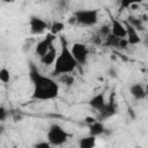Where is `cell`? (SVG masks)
I'll return each mask as SVG.
<instances>
[{
  "label": "cell",
  "mask_w": 148,
  "mask_h": 148,
  "mask_svg": "<svg viewBox=\"0 0 148 148\" xmlns=\"http://www.w3.org/2000/svg\"><path fill=\"white\" fill-rule=\"evenodd\" d=\"M30 80L34 86L32 98L39 101L53 99L59 95V84L51 77L39 73L34 64H30Z\"/></svg>",
  "instance_id": "1"
},
{
  "label": "cell",
  "mask_w": 148,
  "mask_h": 148,
  "mask_svg": "<svg viewBox=\"0 0 148 148\" xmlns=\"http://www.w3.org/2000/svg\"><path fill=\"white\" fill-rule=\"evenodd\" d=\"M60 53L57 56V59L54 61V68L52 71V75H66L75 71V68L79 66L76 60L73 58L71 50L68 47L67 40L64 36H60Z\"/></svg>",
  "instance_id": "2"
},
{
  "label": "cell",
  "mask_w": 148,
  "mask_h": 148,
  "mask_svg": "<svg viewBox=\"0 0 148 148\" xmlns=\"http://www.w3.org/2000/svg\"><path fill=\"white\" fill-rule=\"evenodd\" d=\"M46 138L51 146H61L67 141L68 134L59 124H52L49 127Z\"/></svg>",
  "instance_id": "3"
},
{
  "label": "cell",
  "mask_w": 148,
  "mask_h": 148,
  "mask_svg": "<svg viewBox=\"0 0 148 148\" xmlns=\"http://www.w3.org/2000/svg\"><path fill=\"white\" fill-rule=\"evenodd\" d=\"M74 17L76 22L82 25H94L98 21V12L97 9H80L74 13Z\"/></svg>",
  "instance_id": "4"
},
{
  "label": "cell",
  "mask_w": 148,
  "mask_h": 148,
  "mask_svg": "<svg viewBox=\"0 0 148 148\" xmlns=\"http://www.w3.org/2000/svg\"><path fill=\"white\" fill-rule=\"evenodd\" d=\"M69 50H71L73 58L76 60L79 65H83L87 62L89 51H88V47L83 43H74Z\"/></svg>",
  "instance_id": "5"
},
{
  "label": "cell",
  "mask_w": 148,
  "mask_h": 148,
  "mask_svg": "<svg viewBox=\"0 0 148 148\" xmlns=\"http://www.w3.org/2000/svg\"><path fill=\"white\" fill-rule=\"evenodd\" d=\"M56 38H57L56 35H52L51 32H49V34H46V36L42 40H39L37 43V45H36V53L39 56V58L43 57L49 51V49L53 45V42L56 40Z\"/></svg>",
  "instance_id": "6"
},
{
  "label": "cell",
  "mask_w": 148,
  "mask_h": 148,
  "mask_svg": "<svg viewBox=\"0 0 148 148\" xmlns=\"http://www.w3.org/2000/svg\"><path fill=\"white\" fill-rule=\"evenodd\" d=\"M29 25H30V31H31L32 35H40L46 29L50 28V25L43 18L37 17V16H31L30 17Z\"/></svg>",
  "instance_id": "7"
},
{
  "label": "cell",
  "mask_w": 148,
  "mask_h": 148,
  "mask_svg": "<svg viewBox=\"0 0 148 148\" xmlns=\"http://www.w3.org/2000/svg\"><path fill=\"white\" fill-rule=\"evenodd\" d=\"M125 29H126V39H127V43L128 45H138L141 43V37L139 36L138 31L131 25L128 24L127 22H124L123 23Z\"/></svg>",
  "instance_id": "8"
},
{
  "label": "cell",
  "mask_w": 148,
  "mask_h": 148,
  "mask_svg": "<svg viewBox=\"0 0 148 148\" xmlns=\"http://www.w3.org/2000/svg\"><path fill=\"white\" fill-rule=\"evenodd\" d=\"M110 34L117 38H126V29H125L124 24L120 21H118L117 18L111 20Z\"/></svg>",
  "instance_id": "9"
},
{
  "label": "cell",
  "mask_w": 148,
  "mask_h": 148,
  "mask_svg": "<svg viewBox=\"0 0 148 148\" xmlns=\"http://www.w3.org/2000/svg\"><path fill=\"white\" fill-rule=\"evenodd\" d=\"M89 105H90L92 109H95V110H97V111L101 112V111L105 108V105H106V101H105L104 94H103V92H99V94L95 95V96L89 101Z\"/></svg>",
  "instance_id": "10"
},
{
  "label": "cell",
  "mask_w": 148,
  "mask_h": 148,
  "mask_svg": "<svg viewBox=\"0 0 148 148\" xmlns=\"http://www.w3.org/2000/svg\"><path fill=\"white\" fill-rule=\"evenodd\" d=\"M130 92L136 99H143L147 96V91L141 83H133L130 87Z\"/></svg>",
  "instance_id": "11"
},
{
  "label": "cell",
  "mask_w": 148,
  "mask_h": 148,
  "mask_svg": "<svg viewBox=\"0 0 148 148\" xmlns=\"http://www.w3.org/2000/svg\"><path fill=\"white\" fill-rule=\"evenodd\" d=\"M56 59H57V50H56V47L52 45V46L49 49V51H47L43 57H40V62H42L43 65H45V66H50V65H53V64H54Z\"/></svg>",
  "instance_id": "12"
},
{
  "label": "cell",
  "mask_w": 148,
  "mask_h": 148,
  "mask_svg": "<svg viewBox=\"0 0 148 148\" xmlns=\"http://www.w3.org/2000/svg\"><path fill=\"white\" fill-rule=\"evenodd\" d=\"M105 132V127L103 125L102 121H95L94 124L89 125V135L90 136H98V135H102L103 133Z\"/></svg>",
  "instance_id": "13"
},
{
  "label": "cell",
  "mask_w": 148,
  "mask_h": 148,
  "mask_svg": "<svg viewBox=\"0 0 148 148\" xmlns=\"http://www.w3.org/2000/svg\"><path fill=\"white\" fill-rule=\"evenodd\" d=\"M117 111V105L116 103H106L105 108L99 112V119H106L111 116H113Z\"/></svg>",
  "instance_id": "14"
},
{
  "label": "cell",
  "mask_w": 148,
  "mask_h": 148,
  "mask_svg": "<svg viewBox=\"0 0 148 148\" xmlns=\"http://www.w3.org/2000/svg\"><path fill=\"white\" fill-rule=\"evenodd\" d=\"M96 145V138L95 136H83L79 141V147L80 148H94Z\"/></svg>",
  "instance_id": "15"
},
{
  "label": "cell",
  "mask_w": 148,
  "mask_h": 148,
  "mask_svg": "<svg viewBox=\"0 0 148 148\" xmlns=\"http://www.w3.org/2000/svg\"><path fill=\"white\" fill-rule=\"evenodd\" d=\"M50 32L52 34V35H58L59 32H61L64 29H65V24L62 23V22H60V21H56V22H53L51 25H50Z\"/></svg>",
  "instance_id": "16"
},
{
  "label": "cell",
  "mask_w": 148,
  "mask_h": 148,
  "mask_svg": "<svg viewBox=\"0 0 148 148\" xmlns=\"http://www.w3.org/2000/svg\"><path fill=\"white\" fill-rule=\"evenodd\" d=\"M126 22H127L128 24H131L136 31H138V30H145V28H143V25H142V21H141L140 18H136V17H134V16H130Z\"/></svg>",
  "instance_id": "17"
},
{
  "label": "cell",
  "mask_w": 148,
  "mask_h": 148,
  "mask_svg": "<svg viewBox=\"0 0 148 148\" xmlns=\"http://www.w3.org/2000/svg\"><path fill=\"white\" fill-rule=\"evenodd\" d=\"M119 40H120V38H117V37H114V36H112V35L110 34L109 36H106L105 45H106V46H112V47H118Z\"/></svg>",
  "instance_id": "18"
},
{
  "label": "cell",
  "mask_w": 148,
  "mask_h": 148,
  "mask_svg": "<svg viewBox=\"0 0 148 148\" xmlns=\"http://www.w3.org/2000/svg\"><path fill=\"white\" fill-rule=\"evenodd\" d=\"M0 81L2 83H8L10 81V72L6 67H2L0 69Z\"/></svg>",
  "instance_id": "19"
},
{
  "label": "cell",
  "mask_w": 148,
  "mask_h": 148,
  "mask_svg": "<svg viewBox=\"0 0 148 148\" xmlns=\"http://www.w3.org/2000/svg\"><path fill=\"white\" fill-rule=\"evenodd\" d=\"M134 1H130V0H121L120 1V8L121 9H128L130 6L133 3Z\"/></svg>",
  "instance_id": "20"
},
{
  "label": "cell",
  "mask_w": 148,
  "mask_h": 148,
  "mask_svg": "<svg viewBox=\"0 0 148 148\" xmlns=\"http://www.w3.org/2000/svg\"><path fill=\"white\" fill-rule=\"evenodd\" d=\"M6 117H7V109H6L5 106L0 105V121L5 120Z\"/></svg>",
  "instance_id": "21"
},
{
  "label": "cell",
  "mask_w": 148,
  "mask_h": 148,
  "mask_svg": "<svg viewBox=\"0 0 148 148\" xmlns=\"http://www.w3.org/2000/svg\"><path fill=\"white\" fill-rule=\"evenodd\" d=\"M35 148H52V147H51V145H50L49 142H46V141H40V142H38V143L35 145Z\"/></svg>",
  "instance_id": "22"
},
{
  "label": "cell",
  "mask_w": 148,
  "mask_h": 148,
  "mask_svg": "<svg viewBox=\"0 0 148 148\" xmlns=\"http://www.w3.org/2000/svg\"><path fill=\"white\" fill-rule=\"evenodd\" d=\"M127 45H128V43H127V39H126V38H120L118 47H120V49H126V47H127Z\"/></svg>",
  "instance_id": "23"
},
{
  "label": "cell",
  "mask_w": 148,
  "mask_h": 148,
  "mask_svg": "<svg viewBox=\"0 0 148 148\" xmlns=\"http://www.w3.org/2000/svg\"><path fill=\"white\" fill-rule=\"evenodd\" d=\"M95 121H96V119H95L94 117L87 116V117L84 118V123H86V124H88V126H89V125H91V124H94Z\"/></svg>",
  "instance_id": "24"
},
{
  "label": "cell",
  "mask_w": 148,
  "mask_h": 148,
  "mask_svg": "<svg viewBox=\"0 0 148 148\" xmlns=\"http://www.w3.org/2000/svg\"><path fill=\"white\" fill-rule=\"evenodd\" d=\"M101 34L104 35V36H109L110 35V28L108 25H104L102 29H101Z\"/></svg>",
  "instance_id": "25"
},
{
  "label": "cell",
  "mask_w": 148,
  "mask_h": 148,
  "mask_svg": "<svg viewBox=\"0 0 148 148\" xmlns=\"http://www.w3.org/2000/svg\"><path fill=\"white\" fill-rule=\"evenodd\" d=\"M64 81H65V83H66V84H68V86H69V84H72V83H73L74 79H73L72 76H68V74H66V75H65V77H64Z\"/></svg>",
  "instance_id": "26"
},
{
  "label": "cell",
  "mask_w": 148,
  "mask_h": 148,
  "mask_svg": "<svg viewBox=\"0 0 148 148\" xmlns=\"http://www.w3.org/2000/svg\"><path fill=\"white\" fill-rule=\"evenodd\" d=\"M68 22H69V24H75V23H77V22H76V18L74 17V15L69 17V20H68Z\"/></svg>",
  "instance_id": "27"
},
{
  "label": "cell",
  "mask_w": 148,
  "mask_h": 148,
  "mask_svg": "<svg viewBox=\"0 0 148 148\" xmlns=\"http://www.w3.org/2000/svg\"><path fill=\"white\" fill-rule=\"evenodd\" d=\"M92 42H94L95 44H101V43H102V40H101V37H98V36H95V38L92 39Z\"/></svg>",
  "instance_id": "28"
},
{
  "label": "cell",
  "mask_w": 148,
  "mask_h": 148,
  "mask_svg": "<svg viewBox=\"0 0 148 148\" xmlns=\"http://www.w3.org/2000/svg\"><path fill=\"white\" fill-rule=\"evenodd\" d=\"M128 114L134 119L135 118V114H134V111H133V109L132 108H128Z\"/></svg>",
  "instance_id": "29"
},
{
  "label": "cell",
  "mask_w": 148,
  "mask_h": 148,
  "mask_svg": "<svg viewBox=\"0 0 148 148\" xmlns=\"http://www.w3.org/2000/svg\"><path fill=\"white\" fill-rule=\"evenodd\" d=\"M109 73H110V75H112L113 77H116V76H117V75H116V72L113 71V68H111V69L109 71Z\"/></svg>",
  "instance_id": "30"
},
{
  "label": "cell",
  "mask_w": 148,
  "mask_h": 148,
  "mask_svg": "<svg viewBox=\"0 0 148 148\" xmlns=\"http://www.w3.org/2000/svg\"><path fill=\"white\" fill-rule=\"evenodd\" d=\"M3 130H5V127H3V126H0V134L3 133Z\"/></svg>",
  "instance_id": "31"
},
{
  "label": "cell",
  "mask_w": 148,
  "mask_h": 148,
  "mask_svg": "<svg viewBox=\"0 0 148 148\" xmlns=\"http://www.w3.org/2000/svg\"><path fill=\"white\" fill-rule=\"evenodd\" d=\"M134 148H142L141 146H136V147H134Z\"/></svg>",
  "instance_id": "32"
},
{
  "label": "cell",
  "mask_w": 148,
  "mask_h": 148,
  "mask_svg": "<svg viewBox=\"0 0 148 148\" xmlns=\"http://www.w3.org/2000/svg\"><path fill=\"white\" fill-rule=\"evenodd\" d=\"M0 148H2V147H0Z\"/></svg>",
  "instance_id": "33"
}]
</instances>
